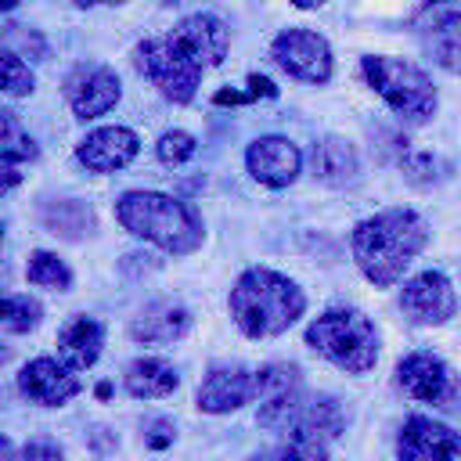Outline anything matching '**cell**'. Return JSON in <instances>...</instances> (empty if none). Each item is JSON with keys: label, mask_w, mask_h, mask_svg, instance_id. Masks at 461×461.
Segmentation results:
<instances>
[{"label": "cell", "mask_w": 461, "mask_h": 461, "mask_svg": "<svg viewBox=\"0 0 461 461\" xmlns=\"http://www.w3.org/2000/svg\"><path fill=\"white\" fill-rule=\"evenodd\" d=\"M396 385L411 396V400H421V403H443L450 396V367L436 357V353H407L400 364H396Z\"/></svg>", "instance_id": "cell-13"}, {"label": "cell", "mask_w": 461, "mask_h": 461, "mask_svg": "<svg viewBox=\"0 0 461 461\" xmlns=\"http://www.w3.org/2000/svg\"><path fill=\"white\" fill-rule=\"evenodd\" d=\"M115 220L169 256H187L202 245V220L198 212L162 191H126L115 202Z\"/></svg>", "instance_id": "cell-3"}, {"label": "cell", "mask_w": 461, "mask_h": 461, "mask_svg": "<svg viewBox=\"0 0 461 461\" xmlns=\"http://www.w3.org/2000/svg\"><path fill=\"white\" fill-rule=\"evenodd\" d=\"M0 245H4V227H0Z\"/></svg>", "instance_id": "cell-37"}, {"label": "cell", "mask_w": 461, "mask_h": 461, "mask_svg": "<svg viewBox=\"0 0 461 461\" xmlns=\"http://www.w3.org/2000/svg\"><path fill=\"white\" fill-rule=\"evenodd\" d=\"M191 328V313L180 303H151L130 321V335L144 346H162L176 342Z\"/></svg>", "instance_id": "cell-17"}, {"label": "cell", "mask_w": 461, "mask_h": 461, "mask_svg": "<svg viewBox=\"0 0 461 461\" xmlns=\"http://www.w3.org/2000/svg\"><path fill=\"white\" fill-rule=\"evenodd\" d=\"M14 454H11V443H7V436H0V461H11Z\"/></svg>", "instance_id": "cell-33"}, {"label": "cell", "mask_w": 461, "mask_h": 461, "mask_svg": "<svg viewBox=\"0 0 461 461\" xmlns=\"http://www.w3.org/2000/svg\"><path fill=\"white\" fill-rule=\"evenodd\" d=\"M173 36L191 50V58L202 68H212L227 58L230 47V29L216 14H187L184 22L173 25Z\"/></svg>", "instance_id": "cell-16"}, {"label": "cell", "mask_w": 461, "mask_h": 461, "mask_svg": "<svg viewBox=\"0 0 461 461\" xmlns=\"http://www.w3.org/2000/svg\"><path fill=\"white\" fill-rule=\"evenodd\" d=\"M310 169H313V176H317L321 184H328V187H346V184L357 180L360 158H357V148H353L349 140H342V137H324V140H317L313 151H310Z\"/></svg>", "instance_id": "cell-18"}, {"label": "cell", "mask_w": 461, "mask_h": 461, "mask_svg": "<svg viewBox=\"0 0 461 461\" xmlns=\"http://www.w3.org/2000/svg\"><path fill=\"white\" fill-rule=\"evenodd\" d=\"M396 457L400 461H461V432L450 425L411 414L396 432Z\"/></svg>", "instance_id": "cell-8"}, {"label": "cell", "mask_w": 461, "mask_h": 461, "mask_svg": "<svg viewBox=\"0 0 461 461\" xmlns=\"http://www.w3.org/2000/svg\"><path fill=\"white\" fill-rule=\"evenodd\" d=\"M11 7H18V0H0V11H11Z\"/></svg>", "instance_id": "cell-36"}, {"label": "cell", "mask_w": 461, "mask_h": 461, "mask_svg": "<svg viewBox=\"0 0 461 461\" xmlns=\"http://www.w3.org/2000/svg\"><path fill=\"white\" fill-rule=\"evenodd\" d=\"M227 306H230L234 324L249 339H267V335L288 331L303 317L306 295L292 277L267 270V267H252L234 281Z\"/></svg>", "instance_id": "cell-2"}, {"label": "cell", "mask_w": 461, "mask_h": 461, "mask_svg": "<svg viewBox=\"0 0 461 461\" xmlns=\"http://www.w3.org/2000/svg\"><path fill=\"white\" fill-rule=\"evenodd\" d=\"M425 50H429V58H432L443 72L461 76V22H454V25H439V29H429Z\"/></svg>", "instance_id": "cell-22"}, {"label": "cell", "mask_w": 461, "mask_h": 461, "mask_svg": "<svg viewBox=\"0 0 461 461\" xmlns=\"http://www.w3.org/2000/svg\"><path fill=\"white\" fill-rule=\"evenodd\" d=\"M425 245H429V227L414 209H382L360 220L349 234V249L360 274L378 288L396 285Z\"/></svg>", "instance_id": "cell-1"}, {"label": "cell", "mask_w": 461, "mask_h": 461, "mask_svg": "<svg viewBox=\"0 0 461 461\" xmlns=\"http://www.w3.org/2000/svg\"><path fill=\"white\" fill-rule=\"evenodd\" d=\"M249 173L267 187H288L303 169V151L288 137H259L245 151Z\"/></svg>", "instance_id": "cell-12"}, {"label": "cell", "mask_w": 461, "mask_h": 461, "mask_svg": "<svg viewBox=\"0 0 461 461\" xmlns=\"http://www.w3.org/2000/svg\"><path fill=\"white\" fill-rule=\"evenodd\" d=\"M180 385V375L173 364L155 360V357H140L126 367V393L137 400H155V396H169Z\"/></svg>", "instance_id": "cell-20"}, {"label": "cell", "mask_w": 461, "mask_h": 461, "mask_svg": "<svg viewBox=\"0 0 461 461\" xmlns=\"http://www.w3.org/2000/svg\"><path fill=\"white\" fill-rule=\"evenodd\" d=\"M249 86H252V97H277V86L267 76H249Z\"/></svg>", "instance_id": "cell-31"}, {"label": "cell", "mask_w": 461, "mask_h": 461, "mask_svg": "<svg viewBox=\"0 0 461 461\" xmlns=\"http://www.w3.org/2000/svg\"><path fill=\"white\" fill-rule=\"evenodd\" d=\"M40 303L29 299V295H11V292H0V328L7 331H32L40 324Z\"/></svg>", "instance_id": "cell-25"}, {"label": "cell", "mask_w": 461, "mask_h": 461, "mask_svg": "<svg viewBox=\"0 0 461 461\" xmlns=\"http://www.w3.org/2000/svg\"><path fill=\"white\" fill-rule=\"evenodd\" d=\"M461 22V0H425L414 14H411V29H439V25H454Z\"/></svg>", "instance_id": "cell-27"}, {"label": "cell", "mask_w": 461, "mask_h": 461, "mask_svg": "<svg viewBox=\"0 0 461 461\" xmlns=\"http://www.w3.org/2000/svg\"><path fill=\"white\" fill-rule=\"evenodd\" d=\"M119 94V76L104 65H76L65 76V101L76 112V119H97L112 112Z\"/></svg>", "instance_id": "cell-10"}, {"label": "cell", "mask_w": 461, "mask_h": 461, "mask_svg": "<svg viewBox=\"0 0 461 461\" xmlns=\"http://www.w3.org/2000/svg\"><path fill=\"white\" fill-rule=\"evenodd\" d=\"M295 7H303V11H310V7H321V4H328V0H292Z\"/></svg>", "instance_id": "cell-34"}, {"label": "cell", "mask_w": 461, "mask_h": 461, "mask_svg": "<svg viewBox=\"0 0 461 461\" xmlns=\"http://www.w3.org/2000/svg\"><path fill=\"white\" fill-rule=\"evenodd\" d=\"M79 7H97V4H122V0H76Z\"/></svg>", "instance_id": "cell-35"}, {"label": "cell", "mask_w": 461, "mask_h": 461, "mask_svg": "<svg viewBox=\"0 0 461 461\" xmlns=\"http://www.w3.org/2000/svg\"><path fill=\"white\" fill-rule=\"evenodd\" d=\"M306 346L349 375H367L378 364V328L360 310H328L306 328Z\"/></svg>", "instance_id": "cell-4"}, {"label": "cell", "mask_w": 461, "mask_h": 461, "mask_svg": "<svg viewBox=\"0 0 461 461\" xmlns=\"http://www.w3.org/2000/svg\"><path fill=\"white\" fill-rule=\"evenodd\" d=\"M360 72L367 79V86L407 122H425L436 112V86L432 79L403 61V58H389V54H367L360 61Z\"/></svg>", "instance_id": "cell-5"}, {"label": "cell", "mask_w": 461, "mask_h": 461, "mask_svg": "<svg viewBox=\"0 0 461 461\" xmlns=\"http://www.w3.org/2000/svg\"><path fill=\"white\" fill-rule=\"evenodd\" d=\"M43 220L54 234H65V238H79L83 230L90 234V227H94V212L83 202H72V198H61L58 205H47Z\"/></svg>", "instance_id": "cell-21"}, {"label": "cell", "mask_w": 461, "mask_h": 461, "mask_svg": "<svg viewBox=\"0 0 461 461\" xmlns=\"http://www.w3.org/2000/svg\"><path fill=\"white\" fill-rule=\"evenodd\" d=\"M194 151H198V144H194V137L184 133V130H169V133H162L158 144H155V155H158V162H166V166H180V162H187Z\"/></svg>", "instance_id": "cell-29"}, {"label": "cell", "mask_w": 461, "mask_h": 461, "mask_svg": "<svg viewBox=\"0 0 461 461\" xmlns=\"http://www.w3.org/2000/svg\"><path fill=\"white\" fill-rule=\"evenodd\" d=\"M0 90H4V94H14V97H22V94L32 90V72H29V65H25L18 54L4 50V47H0Z\"/></svg>", "instance_id": "cell-28"}, {"label": "cell", "mask_w": 461, "mask_h": 461, "mask_svg": "<svg viewBox=\"0 0 461 461\" xmlns=\"http://www.w3.org/2000/svg\"><path fill=\"white\" fill-rule=\"evenodd\" d=\"M133 65L151 86H158V94L166 101H176V104H187L194 97L202 72H205L173 32L140 40L133 47Z\"/></svg>", "instance_id": "cell-6"}, {"label": "cell", "mask_w": 461, "mask_h": 461, "mask_svg": "<svg viewBox=\"0 0 461 461\" xmlns=\"http://www.w3.org/2000/svg\"><path fill=\"white\" fill-rule=\"evenodd\" d=\"M252 400H259V382L241 364H216L198 385V407L205 414H230Z\"/></svg>", "instance_id": "cell-11"}, {"label": "cell", "mask_w": 461, "mask_h": 461, "mask_svg": "<svg viewBox=\"0 0 461 461\" xmlns=\"http://www.w3.org/2000/svg\"><path fill=\"white\" fill-rule=\"evenodd\" d=\"M25 277H29V285L54 288V292L72 288V270L54 252H32L29 256V267H25Z\"/></svg>", "instance_id": "cell-24"}, {"label": "cell", "mask_w": 461, "mask_h": 461, "mask_svg": "<svg viewBox=\"0 0 461 461\" xmlns=\"http://www.w3.org/2000/svg\"><path fill=\"white\" fill-rule=\"evenodd\" d=\"M259 461H328V450H324V439H313L303 432H285V439Z\"/></svg>", "instance_id": "cell-26"}, {"label": "cell", "mask_w": 461, "mask_h": 461, "mask_svg": "<svg viewBox=\"0 0 461 461\" xmlns=\"http://www.w3.org/2000/svg\"><path fill=\"white\" fill-rule=\"evenodd\" d=\"M36 140L25 133V126L18 122L14 112H0V162H29L36 158Z\"/></svg>", "instance_id": "cell-23"}, {"label": "cell", "mask_w": 461, "mask_h": 461, "mask_svg": "<svg viewBox=\"0 0 461 461\" xmlns=\"http://www.w3.org/2000/svg\"><path fill=\"white\" fill-rule=\"evenodd\" d=\"M18 180H22V173H18L11 162H0V194H7V191L18 184Z\"/></svg>", "instance_id": "cell-32"}, {"label": "cell", "mask_w": 461, "mask_h": 461, "mask_svg": "<svg viewBox=\"0 0 461 461\" xmlns=\"http://www.w3.org/2000/svg\"><path fill=\"white\" fill-rule=\"evenodd\" d=\"M140 140L133 130L126 126H101L94 133H86L76 148V158L90 169V173H115L122 169L126 162H133Z\"/></svg>", "instance_id": "cell-15"}, {"label": "cell", "mask_w": 461, "mask_h": 461, "mask_svg": "<svg viewBox=\"0 0 461 461\" xmlns=\"http://www.w3.org/2000/svg\"><path fill=\"white\" fill-rule=\"evenodd\" d=\"M11 461H65V454H61V447L50 443V439H32V443H25Z\"/></svg>", "instance_id": "cell-30"}, {"label": "cell", "mask_w": 461, "mask_h": 461, "mask_svg": "<svg viewBox=\"0 0 461 461\" xmlns=\"http://www.w3.org/2000/svg\"><path fill=\"white\" fill-rule=\"evenodd\" d=\"M101 346H104V328L94 317H76L58 335V353L72 371H86L101 357Z\"/></svg>", "instance_id": "cell-19"}, {"label": "cell", "mask_w": 461, "mask_h": 461, "mask_svg": "<svg viewBox=\"0 0 461 461\" xmlns=\"http://www.w3.org/2000/svg\"><path fill=\"white\" fill-rule=\"evenodd\" d=\"M400 306L414 324H447L457 313V292L447 274L421 270L403 285Z\"/></svg>", "instance_id": "cell-9"}, {"label": "cell", "mask_w": 461, "mask_h": 461, "mask_svg": "<svg viewBox=\"0 0 461 461\" xmlns=\"http://www.w3.org/2000/svg\"><path fill=\"white\" fill-rule=\"evenodd\" d=\"M18 389H22L32 403H40V407H61V403H68L83 385H79V378L72 375V367L50 360V357H36V360H29V364L22 367Z\"/></svg>", "instance_id": "cell-14"}, {"label": "cell", "mask_w": 461, "mask_h": 461, "mask_svg": "<svg viewBox=\"0 0 461 461\" xmlns=\"http://www.w3.org/2000/svg\"><path fill=\"white\" fill-rule=\"evenodd\" d=\"M270 58L299 83H328L331 79V47L321 32L285 29L270 43Z\"/></svg>", "instance_id": "cell-7"}]
</instances>
